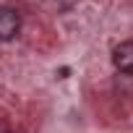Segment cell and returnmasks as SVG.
<instances>
[{
    "mask_svg": "<svg viewBox=\"0 0 133 133\" xmlns=\"http://www.w3.org/2000/svg\"><path fill=\"white\" fill-rule=\"evenodd\" d=\"M21 29V18L11 5H0V42H11Z\"/></svg>",
    "mask_w": 133,
    "mask_h": 133,
    "instance_id": "6da1fadb",
    "label": "cell"
},
{
    "mask_svg": "<svg viewBox=\"0 0 133 133\" xmlns=\"http://www.w3.org/2000/svg\"><path fill=\"white\" fill-rule=\"evenodd\" d=\"M112 65H115L120 73L133 76V39L120 42V44L112 50Z\"/></svg>",
    "mask_w": 133,
    "mask_h": 133,
    "instance_id": "7a4b0ae2",
    "label": "cell"
},
{
    "mask_svg": "<svg viewBox=\"0 0 133 133\" xmlns=\"http://www.w3.org/2000/svg\"><path fill=\"white\" fill-rule=\"evenodd\" d=\"M0 133H11V130H8V128H5V125H0Z\"/></svg>",
    "mask_w": 133,
    "mask_h": 133,
    "instance_id": "3957f363",
    "label": "cell"
}]
</instances>
